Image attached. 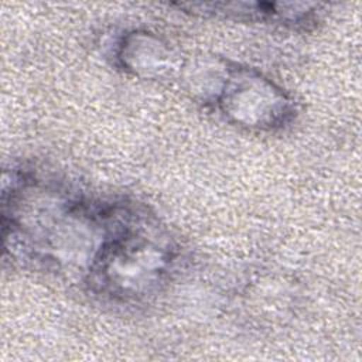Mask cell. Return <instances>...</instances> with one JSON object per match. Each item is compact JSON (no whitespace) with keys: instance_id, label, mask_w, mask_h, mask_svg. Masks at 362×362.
Masks as SVG:
<instances>
[{"instance_id":"obj_1","label":"cell","mask_w":362,"mask_h":362,"mask_svg":"<svg viewBox=\"0 0 362 362\" xmlns=\"http://www.w3.org/2000/svg\"><path fill=\"white\" fill-rule=\"evenodd\" d=\"M143 214L132 212L103 242L86 270L89 288L115 303H136L154 294L170 274V240Z\"/></svg>"},{"instance_id":"obj_2","label":"cell","mask_w":362,"mask_h":362,"mask_svg":"<svg viewBox=\"0 0 362 362\" xmlns=\"http://www.w3.org/2000/svg\"><path fill=\"white\" fill-rule=\"evenodd\" d=\"M216 103L229 120L257 130L281 127L294 113L286 93L249 68H233L226 72Z\"/></svg>"}]
</instances>
